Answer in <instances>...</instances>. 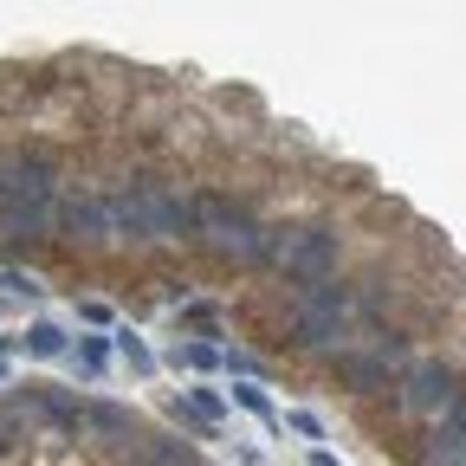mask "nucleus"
<instances>
[{
	"mask_svg": "<svg viewBox=\"0 0 466 466\" xmlns=\"http://www.w3.org/2000/svg\"><path fill=\"white\" fill-rule=\"evenodd\" d=\"M26 350H33V357H66V330H58V324H33Z\"/></svg>",
	"mask_w": 466,
	"mask_h": 466,
	"instance_id": "f8f14e48",
	"label": "nucleus"
},
{
	"mask_svg": "<svg viewBox=\"0 0 466 466\" xmlns=\"http://www.w3.org/2000/svg\"><path fill=\"white\" fill-rule=\"evenodd\" d=\"M182 318H188V324H195V330H214V318H220V311H214V305H188V311H182Z\"/></svg>",
	"mask_w": 466,
	"mask_h": 466,
	"instance_id": "dca6fc26",
	"label": "nucleus"
},
{
	"mask_svg": "<svg viewBox=\"0 0 466 466\" xmlns=\"http://www.w3.org/2000/svg\"><path fill=\"white\" fill-rule=\"evenodd\" d=\"M291 428H299L305 441H324V421H318V415H291Z\"/></svg>",
	"mask_w": 466,
	"mask_h": 466,
	"instance_id": "f3484780",
	"label": "nucleus"
},
{
	"mask_svg": "<svg viewBox=\"0 0 466 466\" xmlns=\"http://www.w3.org/2000/svg\"><path fill=\"white\" fill-rule=\"evenodd\" d=\"M460 453H466V401H453L447 415L434 421V434L421 441V453H415V460H421V466H434V460H460Z\"/></svg>",
	"mask_w": 466,
	"mask_h": 466,
	"instance_id": "6e6552de",
	"label": "nucleus"
},
{
	"mask_svg": "<svg viewBox=\"0 0 466 466\" xmlns=\"http://www.w3.org/2000/svg\"><path fill=\"white\" fill-rule=\"evenodd\" d=\"M401 370H408V363H395L389 350H330V376H337L343 389H357V395H382V389H395Z\"/></svg>",
	"mask_w": 466,
	"mask_h": 466,
	"instance_id": "423d86ee",
	"label": "nucleus"
},
{
	"mask_svg": "<svg viewBox=\"0 0 466 466\" xmlns=\"http://www.w3.org/2000/svg\"><path fill=\"white\" fill-rule=\"evenodd\" d=\"M137 466H201V460H195V447H182V441H149V453H143Z\"/></svg>",
	"mask_w": 466,
	"mask_h": 466,
	"instance_id": "9b49d317",
	"label": "nucleus"
},
{
	"mask_svg": "<svg viewBox=\"0 0 466 466\" xmlns=\"http://www.w3.org/2000/svg\"><path fill=\"white\" fill-rule=\"evenodd\" d=\"M350 330H357V285L350 279H330V285L305 291V299H291V311H285V337L305 343V350H330Z\"/></svg>",
	"mask_w": 466,
	"mask_h": 466,
	"instance_id": "f03ea898",
	"label": "nucleus"
},
{
	"mask_svg": "<svg viewBox=\"0 0 466 466\" xmlns=\"http://www.w3.org/2000/svg\"><path fill=\"white\" fill-rule=\"evenodd\" d=\"M453 401H466V376L447 357H408L401 382H395V408L408 421H441Z\"/></svg>",
	"mask_w": 466,
	"mask_h": 466,
	"instance_id": "20e7f679",
	"label": "nucleus"
},
{
	"mask_svg": "<svg viewBox=\"0 0 466 466\" xmlns=\"http://www.w3.org/2000/svg\"><path fill=\"white\" fill-rule=\"evenodd\" d=\"M233 401H240V408H247V415H259L266 428H279V408L266 401V389H233Z\"/></svg>",
	"mask_w": 466,
	"mask_h": 466,
	"instance_id": "ddd939ff",
	"label": "nucleus"
},
{
	"mask_svg": "<svg viewBox=\"0 0 466 466\" xmlns=\"http://www.w3.org/2000/svg\"><path fill=\"white\" fill-rule=\"evenodd\" d=\"M85 421H91L97 434H137V421H130L116 401H91V408H85Z\"/></svg>",
	"mask_w": 466,
	"mask_h": 466,
	"instance_id": "9d476101",
	"label": "nucleus"
},
{
	"mask_svg": "<svg viewBox=\"0 0 466 466\" xmlns=\"http://www.w3.org/2000/svg\"><path fill=\"white\" fill-rule=\"evenodd\" d=\"M182 363H188V370H214V363H220V350H214V343H188V350H182Z\"/></svg>",
	"mask_w": 466,
	"mask_h": 466,
	"instance_id": "2eb2a0df",
	"label": "nucleus"
},
{
	"mask_svg": "<svg viewBox=\"0 0 466 466\" xmlns=\"http://www.w3.org/2000/svg\"><path fill=\"white\" fill-rule=\"evenodd\" d=\"M104 363H110V350H104L97 337H85V343H78V370H85V376H97Z\"/></svg>",
	"mask_w": 466,
	"mask_h": 466,
	"instance_id": "4468645a",
	"label": "nucleus"
},
{
	"mask_svg": "<svg viewBox=\"0 0 466 466\" xmlns=\"http://www.w3.org/2000/svg\"><path fill=\"white\" fill-rule=\"evenodd\" d=\"M52 233L58 240H72V247H104L110 240V220H104V195H91V188H66L52 201Z\"/></svg>",
	"mask_w": 466,
	"mask_h": 466,
	"instance_id": "39448f33",
	"label": "nucleus"
},
{
	"mask_svg": "<svg viewBox=\"0 0 466 466\" xmlns=\"http://www.w3.org/2000/svg\"><path fill=\"white\" fill-rule=\"evenodd\" d=\"M26 401H33V415H39L46 428H58V434H78V428H85V401L58 395V389H33Z\"/></svg>",
	"mask_w": 466,
	"mask_h": 466,
	"instance_id": "1a4fd4ad",
	"label": "nucleus"
},
{
	"mask_svg": "<svg viewBox=\"0 0 466 466\" xmlns=\"http://www.w3.org/2000/svg\"><path fill=\"white\" fill-rule=\"evenodd\" d=\"M195 208H201V240H208L214 253H227L233 266H247V272H272V266H279V253H285V227L259 220L240 195L201 188Z\"/></svg>",
	"mask_w": 466,
	"mask_h": 466,
	"instance_id": "f257e3e1",
	"label": "nucleus"
},
{
	"mask_svg": "<svg viewBox=\"0 0 466 466\" xmlns=\"http://www.w3.org/2000/svg\"><path fill=\"white\" fill-rule=\"evenodd\" d=\"M337 266H343V233L337 227H291L285 233V253H279V279L291 285V299H305V291H318V285H330L337 279Z\"/></svg>",
	"mask_w": 466,
	"mask_h": 466,
	"instance_id": "7ed1b4c3",
	"label": "nucleus"
},
{
	"mask_svg": "<svg viewBox=\"0 0 466 466\" xmlns=\"http://www.w3.org/2000/svg\"><path fill=\"white\" fill-rule=\"evenodd\" d=\"M149 227H156V240H201V208H195V195L156 182V188H149Z\"/></svg>",
	"mask_w": 466,
	"mask_h": 466,
	"instance_id": "0eeeda50",
	"label": "nucleus"
},
{
	"mask_svg": "<svg viewBox=\"0 0 466 466\" xmlns=\"http://www.w3.org/2000/svg\"><path fill=\"white\" fill-rule=\"evenodd\" d=\"M434 466H466V453H460V460H434Z\"/></svg>",
	"mask_w": 466,
	"mask_h": 466,
	"instance_id": "6ab92c4d",
	"label": "nucleus"
},
{
	"mask_svg": "<svg viewBox=\"0 0 466 466\" xmlns=\"http://www.w3.org/2000/svg\"><path fill=\"white\" fill-rule=\"evenodd\" d=\"M311 466H337V460H330V453H311Z\"/></svg>",
	"mask_w": 466,
	"mask_h": 466,
	"instance_id": "a211bd4d",
	"label": "nucleus"
}]
</instances>
